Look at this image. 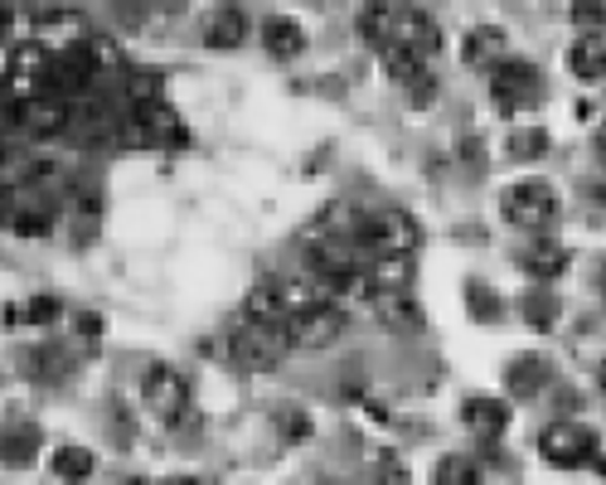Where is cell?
<instances>
[{
  "mask_svg": "<svg viewBox=\"0 0 606 485\" xmlns=\"http://www.w3.org/2000/svg\"><path fill=\"white\" fill-rule=\"evenodd\" d=\"M543 151H548V131H543V127L515 131V137H509V156H515V161H539Z\"/></svg>",
  "mask_w": 606,
  "mask_h": 485,
  "instance_id": "obj_27",
  "label": "cell"
},
{
  "mask_svg": "<svg viewBox=\"0 0 606 485\" xmlns=\"http://www.w3.org/2000/svg\"><path fill=\"white\" fill-rule=\"evenodd\" d=\"M92 74H98V68H92L88 49H68V54H59L54 64H49V78L59 82V92H64V98H73V92L88 88Z\"/></svg>",
  "mask_w": 606,
  "mask_h": 485,
  "instance_id": "obj_15",
  "label": "cell"
},
{
  "mask_svg": "<svg viewBox=\"0 0 606 485\" xmlns=\"http://www.w3.org/2000/svg\"><path fill=\"white\" fill-rule=\"evenodd\" d=\"M88 59H92V68H117L122 64V54H117V44L112 39H88Z\"/></svg>",
  "mask_w": 606,
  "mask_h": 485,
  "instance_id": "obj_30",
  "label": "cell"
},
{
  "mask_svg": "<svg viewBox=\"0 0 606 485\" xmlns=\"http://www.w3.org/2000/svg\"><path fill=\"white\" fill-rule=\"evenodd\" d=\"M543 92V78L529 59H500L490 68V98H495L500 112H519V107H534Z\"/></svg>",
  "mask_w": 606,
  "mask_h": 485,
  "instance_id": "obj_5",
  "label": "cell"
},
{
  "mask_svg": "<svg viewBox=\"0 0 606 485\" xmlns=\"http://www.w3.org/2000/svg\"><path fill=\"white\" fill-rule=\"evenodd\" d=\"M597 384L606 388V359H602V369H597Z\"/></svg>",
  "mask_w": 606,
  "mask_h": 485,
  "instance_id": "obj_37",
  "label": "cell"
},
{
  "mask_svg": "<svg viewBox=\"0 0 606 485\" xmlns=\"http://www.w3.org/2000/svg\"><path fill=\"white\" fill-rule=\"evenodd\" d=\"M20 219H10L15 224V233H49V214H35L29 209V219H25V209H15Z\"/></svg>",
  "mask_w": 606,
  "mask_h": 485,
  "instance_id": "obj_32",
  "label": "cell"
},
{
  "mask_svg": "<svg viewBox=\"0 0 606 485\" xmlns=\"http://www.w3.org/2000/svg\"><path fill=\"white\" fill-rule=\"evenodd\" d=\"M374 321L383 330H417L422 326V306L413 302V292H379L374 296Z\"/></svg>",
  "mask_w": 606,
  "mask_h": 485,
  "instance_id": "obj_12",
  "label": "cell"
},
{
  "mask_svg": "<svg viewBox=\"0 0 606 485\" xmlns=\"http://www.w3.org/2000/svg\"><path fill=\"white\" fill-rule=\"evenodd\" d=\"M597 282H602V292H606V263H602V272H597Z\"/></svg>",
  "mask_w": 606,
  "mask_h": 485,
  "instance_id": "obj_38",
  "label": "cell"
},
{
  "mask_svg": "<svg viewBox=\"0 0 606 485\" xmlns=\"http://www.w3.org/2000/svg\"><path fill=\"white\" fill-rule=\"evenodd\" d=\"M572 20L588 29H602L606 25V0H572Z\"/></svg>",
  "mask_w": 606,
  "mask_h": 485,
  "instance_id": "obj_29",
  "label": "cell"
},
{
  "mask_svg": "<svg viewBox=\"0 0 606 485\" xmlns=\"http://www.w3.org/2000/svg\"><path fill=\"white\" fill-rule=\"evenodd\" d=\"M500 214H505V219L515 224V229L548 233L553 224L563 219V204H558V194H553L548 184L525 180V184H509V190L500 194Z\"/></svg>",
  "mask_w": 606,
  "mask_h": 485,
  "instance_id": "obj_4",
  "label": "cell"
},
{
  "mask_svg": "<svg viewBox=\"0 0 606 485\" xmlns=\"http://www.w3.org/2000/svg\"><path fill=\"white\" fill-rule=\"evenodd\" d=\"M462 422L471 432H480V437H500V432L509 427V408H505V398H466L462 404Z\"/></svg>",
  "mask_w": 606,
  "mask_h": 485,
  "instance_id": "obj_13",
  "label": "cell"
},
{
  "mask_svg": "<svg viewBox=\"0 0 606 485\" xmlns=\"http://www.w3.org/2000/svg\"><path fill=\"white\" fill-rule=\"evenodd\" d=\"M417 239H422L417 224L407 219V214H399V209L359 214V229H354V247L369 253L374 263H383V257H413Z\"/></svg>",
  "mask_w": 606,
  "mask_h": 485,
  "instance_id": "obj_2",
  "label": "cell"
},
{
  "mask_svg": "<svg viewBox=\"0 0 606 485\" xmlns=\"http://www.w3.org/2000/svg\"><path fill=\"white\" fill-rule=\"evenodd\" d=\"M161 485H200L194 476H175V481H161Z\"/></svg>",
  "mask_w": 606,
  "mask_h": 485,
  "instance_id": "obj_35",
  "label": "cell"
},
{
  "mask_svg": "<svg viewBox=\"0 0 606 485\" xmlns=\"http://www.w3.org/2000/svg\"><path fill=\"white\" fill-rule=\"evenodd\" d=\"M35 457H39V427L35 422H0V461L20 471Z\"/></svg>",
  "mask_w": 606,
  "mask_h": 485,
  "instance_id": "obj_11",
  "label": "cell"
},
{
  "mask_svg": "<svg viewBox=\"0 0 606 485\" xmlns=\"http://www.w3.org/2000/svg\"><path fill=\"white\" fill-rule=\"evenodd\" d=\"M543 384H548V365H543L539 355H519V359H509V369H505V388H509L515 398H534Z\"/></svg>",
  "mask_w": 606,
  "mask_h": 485,
  "instance_id": "obj_20",
  "label": "cell"
},
{
  "mask_svg": "<svg viewBox=\"0 0 606 485\" xmlns=\"http://www.w3.org/2000/svg\"><path fill=\"white\" fill-rule=\"evenodd\" d=\"M597 156H602V161H606V127H602V131H597Z\"/></svg>",
  "mask_w": 606,
  "mask_h": 485,
  "instance_id": "obj_36",
  "label": "cell"
},
{
  "mask_svg": "<svg viewBox=\"0 0 606 485\" xmlns=\"http://www.w3.org/2000/svg\"><path fill=\"white\" fill-rule=\"evenodd\" d=\"M78 330H83V335H98L102 321H98V316H78Z\"/></svg>",
  "mask_w": 606,
  "mask_h": 485,
  "instance_id": "obj_34",
  "label": "cell"
},
{
  "mask_svg": "<svg viewBox=\"0 0 606 485\" xmlns=\"http://www.w3.org/2000/svg\"><path fill=\"white\" fill-rule=\"evenodd\" d=\"M49 64H54V59H45V49H39V44L15 49V64H10V82H15V92H25V98L45 92L39 82L49 78Z\"/></svg>",
  "mask_w": 606,
  "mask_h": 485,
  "instance_id": "obj_14",
  "label": "cell"
},
{
  "mask_svg": "<svg viewBox=\"0 0 606 485\" xmlns=\"http://www.w3.org/2000/svg\"><path fill=\"white\" fill-rule=\"evenodd\" d=\"M92 467H98V461H92L88 447H59L54 451V476L59 481H88Z\"/></svg>",
  "mask_w": 606,
  "mask_h": 485,
  "instance_id": "obj_24",
  "label": "cell"
},
{
  "mask_svg": "<svg viewBox=\"0 0 606 485\" xmlns=\"http://www.w3.org/2000/svg\"><path fill=\"white\" fill-rule=\"evenodd\" d=\"M281 432H287V437H306V432H311V418H306V412H281Z\"/></svg>",
  "mask_w": 606,
  "mask_h": 485,
  "instance_id": "obj_33",
  "label": "cell"
},
{
  "mask_svg": "<svg viewBox=\"0 0 606 485\" xmlns=\"http://www.w3.org/2000/svg\"><path fill=\"white\" fill-rule=\"evenodd\" d=\"M248 39V20L238 10H218L214 20L204 25V44L209 49H238Z\"/></svg>",
  "mask_w": 606,
  "mask_h": 485,
  "instance_id": "obj_21",
  "label": "cell"
},
{
  "mask_svg": "<svg viewBox=\"0 0 606 485\" xmlns=\"http://www.w3.org/2000/svg\"><path fill=\"white\" fill-rule=\"evenodd\" d=\"M141 398H146V408H151L155 418L175 422L185 408H190V379H185L180 369H171V365H151L141 374Z\"/></svg>",
  "mask_w": 606,
  "mask_h": 485,
  "instance_id": "obj_7",
  "label": "cell"
},
{
  "mask_svg": "<svg viewBox=\"0 0 606 485\" xmlns=\"http://www.w3.org/2000/svg\"><path fill=\"white\" fill-rule=\"evenodd\" d=\"M437 44H442V29H437V20H432V15H422V10L399 5V15H393L389 49H383V54H413V59H427V54H437Z\"/></svg>",
  "mask_w": 606,
  "mask_h": 485,
  "instance_id": "obj_8",
  "label": "cell"
},
{
  "mask_svg": "<svg viewBox=\"0 0 606 485\" xmlns=\"http://www.w3.org/2000/svg\"><path fill=\"white\" fill-rule=\"evenodd\" d=\"M432 485H480V467L471 457H442L432 471Z\"/></svg>",
  "mask_w": 606,
  "mask_h": 485,
  "instance_id": "obj_26",
  "label": "cell"
},
{
  "mask_svg": "<svg viewBox=\"0 0 606 485\" xmlns=\"http://www.w3.org/2000/svg\"><path fill=\"white\" fill-rule=\"evenodd\" d=\"M0 161H5V141H0Z\"/></svg>",
  "mask_w": 606,
  "mask_h": 485,
  "instance_id": "obj_39",
  "label": "cell"
},
{
  "mask_svg": "<svg viewBox=\"0 0 606 485\" xmlns=\"http://www.w3.org/2000/svg\"><path fill=\"white\" fill-rule=\"evenodd\" d=\"M263 44H267V54H277V59H296L301 49H306V35H301L296 20H267Z\"/></svg>",
  "mask_w": 606,
  "mask_h": 485,
  "instance_id": "obj_23",
  "label": "cell"
},
{
  "mask_svg": "<svg viewBox=\"0 0 606 485\" xmlns=\"http://www.w3.org/2000/svg\"><path fill=\"white\" fill-rule=\"evenodd\" d=\"M25 374L39 379V384H59V379H68V355L59 345H39L25 355Z\"/></svg>",
  "mask_w": 606,
  "mask_h": 485,
  "instance_id": "obj_22",
  "label": "cell"
},
{
  "mask_svg": "<svg viewBox=\"0 0 606 485\" xmlns=\"http://www.w3.org/2000/svg\"><path fill=\"white\" fill-rule=\"evenodd\" d=\"M68 98L64 92H35V98L20 102V127L29 131V137H54V131L68 127Z\"/></svg>",
  "mask_w": 606,
  "mask_h": 485,
  "instance_id": "obj_10",
  "label": "cell"
},
{
  "mask_svg": "<svg viewBox=\"0 0 606 485\" xmlns=\"http://www.w3.org/2000/svg\"><path fill=\"white\" fill-rule=\"evenodd\" d=\"M568 68L578 74L582 82H597L606 78V39L602 35H582L568 44Z\"/></svg>",
  "mask_w": 606,
  "mask_h": 485,
  "instance_id": "obj_17",
  "label": "cell"
},
{
  "mask_svg": "<svg viewBox=\"0 0 606 485\" xmlns=\"http://www.w3.org/2000/svg\"><path fill=\"white\" fill-rule=\"evenodd\" d=\"M563 316V302L553 292H529L525 296V321L529 330H553V321Z\"/></svg>",
  "mask_w": 606,
  "mask_h": 485,
  "instance_id": "obj_25",
  "label": "cell"
},
{
  "mask_svg": "<svg viewBox=\"0 0 606 485\" xmlns=\"http://www.w3.org/2000/svg\"><path fill=\"white\" fill-rule=\"evenodd\" d=\"M287 335L296 349H326L344 335V311L330 302H320V306H311V311H301L296 321L287 326Z\"/></svg>",
  "mask_w": 606,
  "mask_h": 485,
  "instance_id": "obj_9",
  "label": "cell"
},
{
  "mask_svg": "<svg viewBox=\"0 0 606 485\" xmlns=\"http://www.w3.org/2000/svg\"><path fill=\"white\" fill-rule=\"evenodd\" d=\"M539 451L548 467L558 471H582V467H602V442L592 427L582 422H548L539 432Z\"/></svg>",
  "mask_w": 606,
  "mask_h": 485,
  "instance_id": "obj_3",
  "label": "cell"
},
{
  "mask_svg": "<svg viewBox=\"0 0 606 485\" xmlns=\"http://www.w3.org/2000/svg\"><path fill=\"white\" fill-rule=\"evenodd\" d=\"M462 59L471 68H490V64H500V59H509L505 54V29H495V25H480L466 35V44H462Z\"/></svg>",
  "mask_w": 606,
  "mask_h": 485,
  "instance_id": "obj_19",
  "label": "cell"
},
{
  "mask_svg": "<svg viewBox=\"0 0 606 485\" xmlns=\"http://www.w3.org/2000/svg\"><path fill=\"white\" fill-rule=\"evenodd\" d=\"M224 345H228V359H233L238 369H248V374H267V369H277L281 359H287L291 335H287V326L243 316V321H233Z\"/></svg>",
  "mask_w": 606,
  "mask_h": 485,
  "instance_id": "obj_1",
  "label": "cell"
},
{
  "mask_svg": "<svg viewBox=\"0 0 606 485\" xmlns=\"http://www.w3.org/2000/svg\"><path fill=\"white\" fill-rule=\"evenodd\" d=\"M54 316H59V302H54V296H35V302L25 306V321H29V326H49Z\"/></svg>",
  "mask_w": 606,
  "mask_h": 485,
  "instance_id": "obj_31",
  "label": "cell"
},
{
  "mask_svg": "<svg viewBox=\"0 0 606 485\" xmlns=\"http://www.w3.org/2000/svg\"><path fill=\"white\" fill-rule=\"evenodd\" d=\"M393 15H399V5H393V0H364V5H359V39H364V44L389 49Z\"/></svg>",
  "mask_w": 606,
  "mask_h": 485,
  "instance_id": "obj_18",
  "label": "cell"
},
{
  "mask_svg": "<svg viewBox=\"0 0 606 485\" xmlns=\"http://www.w3.org/2000/svg\"><path fill=\"white\" fill-rule=\"evenodd\" d=\"M519 267H525L529 277H539V282H553V277L568 272V247L563 243H529L525 253H519Z\"/></svg>",
  "mask_w": 606,
  "mask_h": 485,
  "instance_id": "obj_16",
  "label": "cell"
},
{
  "mask_svg": "<svg viewBox=\"0 0 606 485\" xmlns=\"http://www.w3.org/2000/svg\"><path fill=\"white\" fill-rule=\"evenodd\" d=\"M122 141L127 146H175V141H185V122L161 98L136 102V117L122 127Z\"/></svg>",
  "mask_w": 606,
  "mask_h": 485,
  "instance_id": "obj_6",
  "label": "cell"
},
{
  "mask_svg": "<svg viewBox=\"0 0 606 485\" xmlns=\"http://www.w3.org/2000/svg\"><path fill=\"white\" fill-rule=\"evenodd\" d=\"M466 306H471L476 321H500V311H505V306H500V296H495V292H485L480 282L466 286Z\"/></svg>",
  "mask_w": 606,
  "mask_h": 485,
  "instance_id": "obj_28",
  "label": "cell"
}]
</instances>
